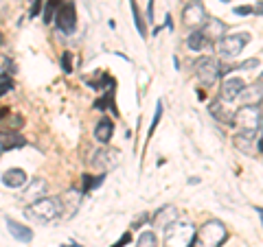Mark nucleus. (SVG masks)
<instances>
[{"label": "nucleus", "mask_w": 263, "mask_h": 247, "mask_svg": "<svg viewBox=\"0 0 263 247\" xmlns=\"http://www.w3.org/2000/svg\"><path fill=\"white\" fill-rule=\"evenodd\" d=\"M226 238H228L226 225L217 219H211L200 230H195L193 247H221Z\"/></svg>", "instance_id": "nucleus-1"}, {"label": "nucleus", "mask_w": 263, "mask_h": 247, "mask_svg": "<svg viewBox=\"0 0 263 247\" xmlns=\"http://www.w3.org/2000/svg\"><path fill=\"white\" fill-rule=\"evenodd\" d=\"M24 215L31 221H35V223H48V221L60 217V203H57V199H53V197H42V199L29 203Z\"/></svg>", "instance_id": "nucleus-2"}, {"label": "nucleus", "mask_w": 263, "mask_h": 247, "mask_svg": "<svg viewBox=\"0 0 263 247\" xmlns=\"http://www.w3.org/2000/svg\"><path fill=\"white\" fill-rule=\"evenodd\" d=\"M195 228L189 221H176L164 230V247H193Z\"/></svg>", "instance_id": "nucleus-3"}, {"label": "nucleus", "mask_w": 263, "mask_h": 247, "mask_svg": "<svg viewBox=\"0 0 263 247\" xmlns=\"http://www.w3.org/2000/svg\"><path fill=\"white\" fill-rule=\"evenodd\" d=\"M248 42H250V35H248V33H233V35H224V37H221L219 42L215 44V48H217V53H219L221 57L230 59V57H237V55H239Z\"/></svg>", "instance_id": "nucleus-4"}, {"label": "nucleus", "mask_w": 263, "mask_h": 247, "mask_svg": "<svg viewBox=\"0 0 263 247\" xmlns=\"http://www.w3.org/2000/svg\"><path fill=\"white\" fill-rule=\"evenodd\" d=\"M233 125L239 127L241 131H257L261 125V114L259 108L254 105H243L233 114Z\"/></svg>", "instance_id": "nucleus-5"}, {"label": "nucleus", "mask_w": 263, "mask_h": 247, "mask_svg": "<svg viewBox=\"0 0 263 247\" xmlns=\"http://www.w3.org/2000/svg\"><path fill=\"white\" fill-rule=\"evenodd\" d=\"M195 75H197V81H200L204 88H211L221 77V68H219V64L215 59L204 57V59H200L195 66Z\"/></svg>", "instance_id": "nucleus-6"}, {"label": "nucleus", "mask_w": 263, "mask_h": 247, "mask_svg": "<svg viewBox=\"0 0 263 247\" xmlns=\"http://www.w3.org/2000/svg\"><path fill=\"white\" fill-rule=\"evenodd\" d=\"M182 20H184V24L189 29H202L204 22L209 20V15H206L204 5L197 3V0H193V3H189L182 9Z\"/></svg>", "instance_id": "nucleus-7"}, {"label": "nucleus", "mask_w": 263, "mask_h": 247, "mask_svg": "<svg viewBox=\"0 0 263 247\" xmlns=\"http://www.w3.org/2000/svg\"><path fill=\"white\" fill-rule=\"evenodd\" d=\"M55 20H57V27L64 33H72L77 27V11H75V5L72 3H64L60 5V9L55 13Z\"/></svg>", "instance_id": "nucleus-8"}, {"label": "nucleus", "mask_w": 263, "mask_h": 247, "mask_svg": "<svg viewBox=\"0 0 263 247\" xmlns=\"http://www.w3.org/2000/svg\"><path fill=\"white\" fill-rule=\"evenodd\" d=\"M81 191L77 188H70V191H66L62 197H57V203H60V215L64 212V217H72L75 212L79 210V203H81Z\"/></svg>", "instance_id": "nucleus-9"}, {"label": "nucleus", "mask_w": 263, "mask_h": 247, "mask_svg": "<svg viewBox=\"0 0 263 247\" xmlns=\"http://www.w3.org/2000/svg\"><path fill=\"white\" fill-rule=\"evenodd\" d=\"M257 131H237L233 136V145L237 151H241L246 155H254L257 153Z\"/></svg>", "instance_id": "nucleus-10"}, {"label": "nucleus", "mask_w": 263, "mask_h": 247, "mask_svg": "<svg viewBox=\"0 0 263 247\" xmlns=\"http://www.w3.org/2000/svg\"><path fill=\"white\" fill-rule=\"evenodd\" d=\"M119 158H121V151H117V149H99L92 155V167L101 169V171H110L119 164Z\"/></svg>", "instance_id": "nucleus-11"}, {"label": "nucleus", "mask_w": 263, "mask_h": 247, "mask_svg": "<svg viewBox=\"0 0 263 247\" xmlns=\"http://www.w3.org/2000/svg\"><path fill=\"white\" fill-rule=\"evenodd\" d=\"M46 179L44 177H31L29 182H27V188H24V193H22V201H37V199H42V197L46 195Z\"/></svg>", "instance_id": "nucleus-12"}, {"label": "nucleus", "mask_w": 263, "mask_h": 247, "mask_svg": "<svg viewBox=\"0 0 263 247\" xmlns=\"http://www.w3.org/2000/svg\"><path fill=\"white\" fill-rule=\"evenodd\" d=\"M178 217H180V212H178L176 205H164V208H160V210L152 217V223H154L156 228H160V230H167L169 225L176 223Z\"/></svg>", "instance_id": "nucleus-13"}, {"label": "nucleus", "mask_w": 263, "mask_h": 247, "mask_svg": "<svg viewBox=\"0 0 263 247\" xmlns=\"http://www.w3.org/2000/svg\"><path fill=\"white\" fill-rule=\"evenodd\" d=\"M243 88H246L243 79H239V77H230V79H226L224 84H221V88H219L221 101H235V98L243 92Z\"/></svg>", "instance_id": "nucleus-14"}, {"label": "nucleus", "mask_w": 263, "mask_h": 247, "mask_svg": "<svg viewBox=\"0 0 263 247\" xmlns=\"http://www.w3.org/2000/svg\"><path fill=\"white\" fill-rule=\"evenodd\" d=\"M224 31H226V24L215 20V18H209L204 22V27L200 29V33L209 39V42H219V39L224 37Z\"/></svg>", "instance_id": "nucleus-15"}, {"label": "nucleus", "mask_w": 263, "mask_h": 247, "mask_svg": "<svg viewBox=\"0 0 263 247\" xmlns=\"http://www.w3.org/2000/svg\"><path fill=\"white\" fill-rule=\"evenodd\" d=\"M27 182H29V175H27V171H22V169H9V171H5V175H3V184L9 188L27 186Z\"/></svg>", "instance_id": "nucleus-16"}, {"label": "nucleus", "mask_w": 263, "mask_h": 247, "mask_svg": "<svg viewBox=\"0 0 263 247\" xmlns=\"http://www.w3.org/2000/svg\"><path fill=\"white\" fill-rule=\"evenodd\" d=\"M7 230H9L11 236H15L22 243H31L33 241V232H31V230L27 225L18 223V221H13V219H7Z\"/></svg>", "instance_id": "nucleus-17"}, {"label": "nucleus", "mask_w": 263, "mask_h": 247, "mask_svg": "<svg viewBox=\"0 0 263 247\" xmlns=\"http://www.w3.org/2000/svg\"><path fill=\"white\" fill-rule=\"evenodd\" d=\"M112 134H114V122H112L110 118H101V120L97 122V127H95V138H97L101 145L110 142Z\"/></svg>", "instance_id": "nucleus-18"}, {"label": "nucleus", "mask_w": 263, "mask_h": 247, "mask_svg": "<svg viewBox=\"0 0 263 247\" xmlns=\"http://www.w3.org/2000/svg\"><path fill=\"white\" fill-rule=\"evenodd\" d=\"M22 145H24V138L20 134H15V131H0V153Z\"/></svg>", "instance_id": "nucleus-19"}, {"label": "nucleus", "mask_w": 263, "mask_h": 247, "mask_svg": "<svg viewBox=\"0 0 263 247\" xmlns=\"http://www.w3.org/2000/svg\"><path fill=\"white\" fill-rule=\"evenodd\" d=\"M239 98L243 101V105H254V108H257V105L263 101V90L259 88V86H246L243 88V92L239 94Z\"/></svg>", "instance_id": "nucleus-20"}, {"label": "nucleus", "mask_w": 263, "mask_h": 247, "mask_svg": "<svg viewBox=\"0 0 263 247\" xmlns=\"http://www.w3.org/2000/svg\"><path fill=\"white\" fill-rule=\"evenodd\" d=\"M209 44H211V42H209V39L202 35L200 31H193L191 35L186 37V46L191 48V51H202V48H206Z\"/></svg>", "instance_id": "nucleus-21"}, {"label": "nucleus", "mask_w": 263, "mask_h": 247, "mask_svg": "<svg viewBox=\"0 0 263 247\" xmlns=\"http://www.w3.org/2000/svg\"><path fill=\"white\" fill-rule=\"evenodd\" d=\"M211 114H213V116H215L217 120H221V122H224V125H233V116H230V114H226L224 105H221L219 101L211 103Z\"/></svg>", "instance_id": "nucleus-22"}, {"label": "nucleus", "mask_w": 263, "mask_h": 247, "mask_svg": "<svg viewBox=\"0 0 263 247\" xmlns=\"http://www.w3.org/2000/svg\"><path fill=\"white\" fill-rule=\"evenodd\" d=\"M136 247H158V238H156L154 232H143L141 236H138Z\"/></svg>", "instance_id": "nucleus-23"}, {"label": "nucleus", "mask_w": 263, "mask_h": 247, "mask_svg": "<svg viewBox=\"0 0 263 247\" xmlns=\"http://www.w3.org/2000/svg\"><path fill=\"white\" fill-rule=\"evenodd\" d=\"M129 7H132V13H134V22H136V29L141 35H145L147 29H145V20L141 18V11H138V7H136V0H129Z\"/></svg>", "instance_id": "nucleus-24"}, {"label": "nucleus", "mask_w": 263, "mask_h": 247, "mask_svg": "<svg viewBox=\"0 0 263 247\" xmlns=\"http://www.w3.org/2000/svg\"><path fill=\"white\" fill-rule=\"evenodd\" d=\"M103 182V175H99V177H92V175H84V191L81 193H90L95 186H99Z\"/></svg>", "instance_id": "nucleus-25"}, {"label": "nucleus", "mask_w": 263, "mask_h": 247, "mask_svg": "<svg viewBox=\"0 0 263 247\" xmlns=\"http://www.w3.org/2000/svg\"><path fill=\"white\" fill-rule=\"evenodd\" d=\"M60 0H48L46 3V9H44V22L48 24V22H53V15H55V11L60 9Z\"/></svg>", "instance_id": "nucleus-26"}, {"label": "nucleus", "mask_w": 263, "mask_h": 247, "mask_svg": "<svg viewBox=\"0 0 263 247\" xmlns=\"http://www.w3.org/2000/svg\"><path fill=\"white\" fill-rule=\"evenodd\" d=\"M160 116H162V101H158V105H156V114H154V120H152V127H149V136H154V131L160 122Z\"/></svg>", "instance_id": "nucleus-27"}, {"label": "nucleus", "mask_w": 263, "mask_h": 247, "mask_svg": "<svg viewBox=\"0 0 263 247\" xmlns=\"http://www.w3.org/2000/svg\"><path fill=\"white\" fill-rule=\"evenodd\" d=\"M62 66H64L66 75H70V72H72V55L70 53H64L62 55Z\"/></svg>", "instance_id": "nucleus-28"}, {"label": "nucleus", "mask_w": 263, "mask_h": 247, "mask_svg": "<svg viewBox=\"0 0 263 247\" xmlns=\"http://www.w3.org/2000/svg\"><path fill=\"white\" fill-rule=\"evenodd\" d=\"M147 221H152V217H149V212H145V215H141V217H138V219L134 221V223H132V228H129V230H138V228H141V225H145V223H147Z\"/></svg>", "instance_id": "nucleus-29"}, {"label": "nucleus", "mask_w": 263, "mask_h": 247, "mask_svg": "<svg viewBox=\"0 0 263 247\" xmlns=\"http://www.w3.org/2000/svg\"><path fill=\"white\" fill-rule=\"evenodd\" d=\"M129 241H132V232H125V234H123V236H121V238H119V241H117V243H114L112 247H125V245H127Z\"/></svg>", "instance_id": "nucleus-30"}, {"label": "nucleus", "mask_w": 263, "mask_h": 247, "mask_svg": "<svg viewBox=\"0 0 263 247\" xmlns=\"http://www.w3.org/2000/svg\"><path fill=\"white\" fill-rule=\"evenodd\" d=\"M11 88H13V84H11L9 79H7V81H3V84H0V96H3V94H7V92H9Z\"/></svg>", "instance_id": "nucleus-31"}, {"label": "nucleus", "mask_w": 263, "mask_h": 247, "mask_svg": "<svg viewBox=\"0 0 263 247\" xmlns=\"http://www.w3.org/2000/svg\"><path fill=\"white\" fill-rule=\"evenodd\" d=\"M235 13L237 15H250L252 13V7H235Z\"/></svg>", "instance_id": "nucleus-32"}, {"label": "nucleus", "mask_w": 263, "mask_h": 247, "mask_svg": "<svg viewBox=\"0 0 263 247\" xmlns=\"http://www.w3.org/2000/svg\"><path fill=\"white\" fill-rule=\"evenodd\" d=\"M257 66H259V59H248V61H243V64H241V68H243V70H248V68H257Z\"/></svg>", "instance_id": "nucleus-33"}, {"label": "nucleus", "mask_w": 263, "mask_h": 247, "mask_svg": "<svg viewBox=\"0 0 263 247\" xmlns=\"http://www.w3.org/2000/svg\"><path fill=\"white\" fill-rule=\"evenodd\" d=\"M147 20H149V24L154 22V0H149V5H147Z\"/></svg>", "instance_id": "nucleus-34"}, {"label": "nucleus", "mask_w": 263, "mask_h": 247, "mask_svg": "<svg viewBox=\"0 0 263 247\" xmlns=\"http://www.w3.org/2000/svg\"><path fill=\"white\" fill-rule=\"evenodd\" d=\"M252 13H259V15H263V0H261V3H257V5L252 7Z\"/></svg>", "instance_id": "nucleus-35"}, {"label": "nucleus", "mask_w": 263, "mask_h": 247, "mask_svg": "<svg viewBox=\"0 0 263 247\" xmlns=\"http://www.w3.org/2000/svg\"><path fill=\"white\" fill-rule=\"evenodd\" d=\"M40 5H42V0H35V5H33V9H31V15H37Z\"/></svg>", "instance_id": "nucleus-36"}, {"label": "nucleus", "mask_w": 263, "mask_h": 247, "mask_svg": "<svg viewBox=\"0 0 263 247\" xmlns=\"http://www.w3.org/2000/svg\"><path fill=\"white\" fill-rule=\"evenodd\" d=\"M257 151H263V140H259V142H257Z\"/></svg>", "instance_id": "nucleus-37"}, {"label": "nucleus", "mask_w": 263, "mask_h": 247, "mask_svg": "<svg viewBox=\"0 0 263 247\" xmlns=\"http://www.w3.org/2000/svg\"><path fill=\"white\" fill-rule=\"evenodd\" d=\"M257 212H259V217H261V223H263V208H257Z\"/></svg>", "instance_id": "nucleus-38"}, {"label": "nucleus", "mask_w": 263, "mask_h": 247, "mask_svg": "<svg viewBox=\"0 0 263 247\" xmlns=\"http://www.w3.org/2000/svg\"><path fill=\"white\" fill-rule=\"evenodd\" d=\"M259 129H261V131H263V116H261V125H259Z\"/></svg>", "instance_id": "nucleus-39"}, {"label": "nucleus", "mask_w": 263, "mask_h": 247, "mask_svg": "<svg viewBox=\"0 0 263 247\" xmlns=\"http://www.w3.org/2000/svg\"><path fill=\"white\" fill-rule=\"evenodd\" d=\"M0 44H3V33H0Z\"/></svg>", "instance_id": "nucleus-40"}, {"label": "nucleus", "mask_w": 263, "mask_h": 247, "mask_svg": "<svg viewBox=\"0 0 263 247\" xmlns=\"http://www.w3.org/2000/svg\"><path fill=\"white\" fill-rule=\"evenodd\" d=\"M221 3H230V0H221Z\"/></svg>", "instance_id": "nucleus-41"}]
</instances>
